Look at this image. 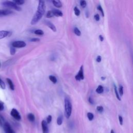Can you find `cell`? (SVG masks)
<instances>
[{"instance_id":"4fadbf2b","label":"cell","mask_w":133,"mask_h":133,"mask_svg":"<svg viewBox=\"0 0 133 133\" xmlns=\"http://www.w3.org/2000/svg\"><path fill=\"white\" fill-rule=\"evenodd\" d=\"M53 3L54 5L57 8H60L62 7V3L60 1H56V0H54V1H53Z\"/></svg>"},{"instance_id":"e0dca14e","label":"cell","mask_w":133,"mask_h":133,"mask_svg":"<svg viewBox=\"0 0 133 133\" xmlns=\"http://www.w3.org/2000/svg\"><path fill=\"white\" fill-rule=\"evenodd\" d=\"M14 3H15L17 5H21L24 4L25 3V1L24 0H15V1H13Z\"/></svg>"},{"instance_id":"f1b7e54d","label":"cell","mask_w":133,"mask_h":133,"mask_svg":"<svg viewBox=\"0 0 133 133\" xmlns=\"http://www.w3.org/2000/svg\"><path fill=\"white\" fill-rule=\"evenodd\" d=\"M80 5L81 6V7L82 8H85L86 6V5H87V4H86V2L85 1H81L80 2Z\"/></svg>"},{"instance_id":"277c9868","label":"cell","mask_w":133,"mask_h":133,"mask_svg":"<svg viewBox=\"0 0 133 133\" xmlns=\"http://www.w3.org/2000/svg\"><path fill=\"white\" fill-rule=\"evenodd\" d=\"M26 46V43L22 41H16L13 42L12 43V46L16 48H22L25 47Z\"/></svg>"},{"instance_id":"52a82bcc","label":"cell","mask_w":133,"mask_h":133,"mask_svg":"<svg viewBox=\"0 0 133 133\" xmlns=\"http://www.w3.org/2000/svg\"><path fill=\"white\" fill-rule=\"evenodd\" d=\"M4 129L5 133H15L12 128L11 125L7 122L5 123L4 124Z\"/></svg>"},{"instance_id":"f546056e","label":"cell","mask_w":133,"mask_h":133,"mask_svg":"<svg viewBox=\"0 0 133 133\" xmlns=\"http://www.w3.org/2000/svg\"><path fill=\"white\" fill-rule=\"evenodd\" d=\"M52 116L51 115H49L47 116V119H46V122H47V124H49L50 123L52 122Z\"/></svg>"},{"instance_id":"cb8c5ba5","label":"cell","mask_w":133,"mask_h":133,"mask_svg":"<svg viewBox=\"0 0 133 133\" xmlns=\"http://www.w3.org/2000/svg\"><path fill=\"white\" fill-rule=\"evenodd\" d=\"M54 16V15H53V13L52 12V11H49L47 12V14H46V17L48 18H52Z\"/></svg>"},{"instance_id":"d4e9b609","label":"cell","mask_w":133,"mask_h":133,"mask_svg":"<svg viewBox=\"0 0 133 133\" xmlns=\"http://www.w3.org/2000/svg\"><path fill=\"white\" fill-rule=\"evenodd\" d=\"M74 14L76 16H80V11L77 7H75L74 8Z\"/></svg>"},{"instance_id":"ab89813d","label":"cell","mask_w":133,"mask_h":133,"mask_svg":"<svg viewBox=\"0 0 133 133\" xmlns=\"http://www.w3.org/2000/svg\"><path fill=\"white\" fill-rule=\"evenodd\" d=\"M101 79L102 80H105L106 79V77H104V76H102V77L101 78Z\"/></svg>"},{"instance_id":"9a60e30c","label":"cell","mask_w":133,"mask_h":133,"mask_svg":"<svg viewBox=\"0 0 133 133\" xmlns=\"http://www.w3.org/2000/svg\"><path fill=\"white\" fill-rule=\"evenodd\" d=\"M27 117L29 120L30 122H33L35 121V116L32 113H29L28 114Z\"/></svg>"},{"instance_id":"ffe728a7","label":"cell","mask_w":133,"mask_h":133,"mask_svg":"<svg viewBox=\"0 0 133 133\" xmlns=\"http://www.w3.org/2000/svg\"><path fill=\"white\" fill-rule=\"evenodd\" d=\"M62 116L61 115L59 116L57 119V123L58 125H61L62 123Z\"/></svg>"},{"instance_id":"2e32d148","label":"cell","mask_w":133,"mask_h":133,"mask_svg":"<svg viewBox=\"0 0 133 133\" xmlns=\"http://www.w3.org/2000/svg\"><path fill=\"white\" fill-rule=\"evenodd\" d=\"M96 92H97L98 94H101V93L104 92V87H103L102 85H99L97 88L96 89Z\"/></svg>"},{"instance_id":"74e56055","label":"cell","mask_w":133,"mask_h":133,"mask_svg":"<svg viewBox=\"0 0 133 133\" xmlns=\"http://www.w3.org/2000/svg\"><path fill=\"white\" fill-rule=\"evenodd\" d=\"M4 109V106H3V105L2 104V103L0 102V111H2Z\"/></svg>"},{"instance_id":"8d00e7d4","label":"cell","mask_w":133,"mask_h":133,"mask_svg":"<svg viewBox=\"0 0 133 133\" xmlns=\"http://www.w3.org/2000/svg\"><path fill=\"white\" fill-rule=\"evenodd\" d=\"M101 57L100 56H98L97 58H96V61L98 62H101Z\"/></svg>"},{"instance_id":"7a4b0ae2","label":"cell","mask_w":133,"mask_h":133,"mask_svg":"<svg viewBox=\"0 0 133 133\" xmlns=\"http://www.w3.org/2000/svg\"><path fill=\"white\" fill-rule=\"evenodd\" d=\"M72 106L70 98L66 97L65 99V114L66 119H69L72 113Z\"/></svg>"},{"instance_id":"603a6c76","label":"cell","mask_w":133,"mask_h":133,"mask_svg":"<svg viewBox=\"0 0 133 133\" xmlns=\"http://www.w3.org/2000/svg\"><path fill=\"white\" fill-rule=\"evenodd\" d=\"M114 92H115V95H116V98L118 99L120 101L121 100L120 96L119 95V93H118V90H117V88H116V86H114Z\"/></svg>"},{"instance_id":"3957f363","label":"cell","mask_w":133,"mask_h":133,"mask_svg":"<svg viewBox=\"0 0 133 133\" xmlns=\"http://www.w3.org/2000/svg\"><path fill=\"white\" fill-rule=\"evenodd\" d=\"M2 5L6 8L13 9L17 11H21V8L19 6L17 5L15 3L13 2V1H5L4 2H3Z\"/></svg>"},{"instance_id":"d6986e66","label":"cell","mask_w":133,"mask_h":133,"mask_svg":"<svg viewBox=\"0 0 133 133\" xmlns=\"http://www.w3.org/2000/svg\"><path fill=\"white\" fill-rule=\"evenodd\" d=\"M34 32L35 34L38 35H43L44 33V32H43V31L41 30H40V29L36 30L34 31Z\"/></svg>"},{"instance_id":"ba28073f","label":"cell","mask_w":133,"mask_h":133,"mask_svg":"<svg viewBox=\"0 0 133 133\" xmlns=\"http://www.w3.org/2000/svg\"><path fill=\"white\" fill-rule=\"evenodd\" d=\"M42 128L43 133H49V129L48 127V124L46 121L43 120L42 122Z\"/></svg>"},{"instance_id":"5bb4252c","label":"cell","mask_w":133,"mask_h":133,"mask_svg":"<svg viewBox=\"0 0 133 133\" xmlns=\"http://www.w3.org/2000/svg\"><path fill=\"white\" fill-rule=\"evenodd\" d=\"M7 82L8 84L9 85V86L10 88H11L12 89V90L14 91V89H15L14 85V84H13V83L12 81L11 80L9 79H7Z\"/></svg>"},{"instance_id":"b9f144b4","label":"cell","mask_w":133,"mask_h":133,"mask_svg":"<svg viewBox=\"0 0 133 133\" xmlns=\"http://www.w3.org/2000/svg\"><path fill=\"white\" fill-rule=\"evenodd\" d=\"M110 133H114V131H113V129H112V130L111 131V132H110Z\"/></svg>"},{"instance_id":"7bdbcfd3","label":"cell","mask_w":133,"mask_h":133,"mask_svg":"<svg viewBox=\"0 0 133 133\" xmlns=\"http://www.w3.org/2000/svg\"><path fill=\"white\" fill-rule=\"evenodd\" d=\"M0 66H1V64H0Z\"/></svg>"},{"instance_id":"484cf974","label":"cell","mask_w":133,"mask_h":133,"mask_svg":"<svg viewBox=\"0 0 133 133\" xmlns=\"http://www.w3.org/2000/svg\"><path fill=\"white\" fill-rule=\"evenodd\" d=\"M97 9L99 10V11L101 12V14H102V16L103 17H104L105 16V14H104V11H103V8H102L101 7V6L100 5H99L98 6V7H97Z\"/></svg>"},{"instance_id":"4dcf8cb0","label":"cell","mask_w":133,"mask_h":133,"mask_svg":"<svg viewBox=\"0 0 133 133\" xmlns=\"http://www.w3.org/2000/svg\"><path fill=\"white\" fill-rule=\"evenodd\" d=\"M15 53H16L15 48L14 47H12L11 48V49H10V53H11V54L12 55H15Z\"/></svg>"},{"instance_id":"7402d4cb","label":"cell","mask_w":133,"mask_h":133,"mask_svg":"<svg viewBox=\"0 0 133 133\" xmlns=\"http://www.w3.org/2000/svg\"><path fill=\"white\" fill-rule=\"evenodd\" d=\"M87 118L89 121H92L94 118V114H93L92 113L88 112L87 113Z\"/></svg>"},{"instance_id":"e575fe53","label":"cell","mask_w":133,"mask_h":133,"mask_svg":"<svg viewBox=\"0 0 133 133\" xmlns=\"http://www.w3.org/2000/svg\"><path fill=\"white\" fill-rule=\"evenodd\" d=\"M94 18L96 20V21H99V19H100V17H99V15L98 14H96L95 16H94Z\"/></svg>"},{"instance_id":"d6a6232c","label":"cell","mask_w":133,"mask_h":133,"mask_svg":"<svg viewBox=\"0 0 133 133\" xmlns=\"http://www.w3.org/2000/svg\"><path fill=\"white\" fill-rule=\"evenodd\" d=\"M119 120L120 124L121 125H123V118L122 117V116L119 115Z\"/></svg>"},{"instance_id":"4316f807","label":"cell","mask_w":133,"mask_h":133,"mask_svg":"<svg viewBox=\"0 0 133 133\" xmlns=\"http://www.w3.org/2000/svg\"><path fill=\"white\" fill-rule=\"evenodd\" d=\"M119 94L121 96H123V86L122 85H120Z\"/></svg>"},{"instance_id":"6da1fadb","label":"cell","mask_w":133,"mask_h":133,"mask_svg":"<svg viewBox=\"0 0 133 133\" xmlns=\"http://www.w3.org/2000/svg\"><path fill=\"white\" fill-rule=\"evenodd\" d=\"M45 8L46 6L44 1H40L39 2L37 11H36V13L31 20V24L32 25H34L37 24L40 21V20L42 18L45 12Z\"/></svg>"},{"instance_id":"d590c367","label":"cell","mask_w":133,"mask_h":133,"mask_svg":"<svg viewBox=\"0 0 133 133\" xmlns=\"http://www.w3.org/2000/svg\"><path fill=\"white\" fill-rule=\"evenodd\" d=\"M40 40L39 38H33L31 39V41L32 42H39Z\"/></svg>"},{"instance_id":"5b68a950","label":"cell","mask_w":133,"mask_h":133,"mask_svg":"<svg viewBox=\"0 0 133 133\" xmlns=\"http://www.w3.org/2000/svg\"><path fill=\"white\" fill-rule=\"evenodd\" d=\"M76 80L77 81H81L83 80L84 79V72H83V66H81L80 69V70L78 72V73L75 76V77Z\"/></svg>"},{"instance_id":"30bf717a","label":"cell","mask_w":133,"mask_h":133,"mask_svg":"<svg viewBox=\"0 0 133 133\" xmlns=\"http://www.w3.org/2000/svg\"><path fill=\"white\" fill-rule=\"evenodd\" d=\"M45 24L46 26H47V27H48L50 29H52L53 31H54V32L56 31V27L54 24H53V23H52L51 22H50V21H48V20H46L45 21Z\"/></svg>"},{"instance_id":"9c48e42d","label":"cell","mask_w":133,"mask_h":133,"mask_svg":"<svg viewBox=\"0 0 133 133\" xmlns=\"http://www.w3.org/2000/svg\"><path fill=\"white\" fill-rule=\"evenodd\" d=\"M13 13L9 9H0V16H7L12 14Z\"/></svg>"},{"instance_id":"83f0119b","label":"cell","mask_w":133,"mask_h":133,"mask_svg":"<svg viewBox=\"0 0 133 133\" xmlns=\"http://www.w3.org/2000/svg\"><path fill=\"white\" fill-rule=\"evenodd\" d=\"M0 87H1L2 89L5 88V84L4 82H3L2 80L0 79Z\"/></svg>"},{"instance_id":"8fae6325","label":"cell","mask_w":133,"mask_h":133,"mask_svg":"<svg viewBox=\"0 0 133 133\" xmlns=\"http://www.w3.org/2000/svg\"><path fill=\"white\" fill-rule=\"evenodd\" d=\"M52 12L54 16L57 17H60L63 16V14L61 11H59L58 9H53L52 10Z\"/></svg>"},{"instance_id":"f35d334b","label":"cell","mask_w":133,"mask_h":133,"mask_svg":"<svg viewBox=\"0 0 133 133\" xmlns=\"http://www.w3.org/2000/svg\"><path fill=\"white\" fill-rule=\"evenodd\" d=\"M99 40H100V41L102 42L103 40H104V37H103V36H102L101 35H99Z\"/></svg>"},{"instance_id":"ac0fdd59","label":"cell","mask_w":133,"mask_h":133,"mask_svg":"<svg viewBox=\"0 0 133 133\" xmlns=\"http://www.w3.org/2000/svg\"><path fill=\"white\" fill-rule=\"evenodd\" d=\"M49 79L50 80H51L53 83H54V84H55V83H56L57 82V78H56L55 76L50 75L49 76Z\"/></svg>"},{"instance_id":"60d3db41","label":"cell","mask_w":133,"mask_h":133,"mask_svg":"<svg viewBox=\"0 0 133 133\" xmlns=\"http://www.w3.org/2000/svg\"><path fill=\"white\" fill-rule=\"evenodd\" d=\"M2 126V122L1 121V119H0V126Z\"/></svg>"},{"instance_id":"836d02e7","label":"cell","mask_w":133,"mask_h":133,"mask_svg":"<svg viewBox=\"0 0 133 133\" xmlns=\"http://www.w3.org/2000/svg\"><path fill=\"white\" fill-rule=\"evenodd\" d=\"M88 101H89V102L90 103V104H92V105H94V100H93V99H92V98L91 97H89V98H88Z\"/></svg>"},{"instance_id":"1f68e13d","label":"cell","mask_w":133,"mask_h":133,"mask_svg":"<svg viewBox=\"0 0 133 133\" xmlns=\"http://www.w3.org/2000/svg\"><path fill=\"white\" fill-rule=\"evenodd\" d=\"M97 110L98 112L101 113L104 111V108L102 107V106H97Z\"/></svg>"},{"instance_id":"7c38bea8","label":"cell","mask_w":133,"mask_h":133,"mask_svg":"<svg viewBox=\"0 0 133 133\" xmlns=\"http://www.w3.org/2000/svg\"><path fill=\"white\" fill-rule=\"evenodd\" d=\"M9 32L7 31H0V40L6 38L9 34Z\"/></svg>"},{"instance_id":"44dd1931","label":"cell","mask_w":133,"mask_h":133,"mask_svg":"<svg viewBox=\"0 0 133 133\" xmlns=\"http://www.w3.org/2000/svg\"><path fill=\"white\" fill-rule=\"evenodd\" d=\"M74 33L76 35L80 36L81 35V32L80 30L77 27L74 28Z\"/></svg>"},{"instance_id":"8992f818","label":"cell","mask_w":133,"mask_h":133,"mask_svg":"<svg viewBox=\"0 0 133 133\" xmlns=\"http://www.w3.org/2000/svg\"><path fill=\"white\" fill-rule=\"evenodd\" d=\"M11 114L16 120L19 121L21 120V116L18 111L15 109H13L11 112Z\"/></svg>"}]
</instances>
